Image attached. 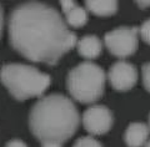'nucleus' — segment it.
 <instances>
[{
  "mask_svg": "<svg viewBox=\"0 0 150 147\" xmlns=\"http://www.w3.org/2000/svg\"><path fill=\"white\" fill-rule=\"evenodd\" d=\"M8 30L11 46L34 63L55 65L76 45V36L59 11L38 1L14 9Z\"/></svg>",
  "mask_w": 150,
  "mask_h": 147,
  "instance_id": "nucleus-1",
  "label": "nucleus"
},
{
  "mask_svg": "<svg viewBox=\"0 0 150 147\" xmlns=\"http://www.w3.org/2000/svg\"><path fill=\"white\" fill-rule=\"evenodd\" d=\"M79 121L80 117L74 102L62 94L41 97L29 115L30 130L40 142L56 141L63 143L75 134Z\"/></svg>",
  "mask_w": 150,
  "mask_h": 147,
  "instance_id": "nucleus-2",
  "label": "nucleus"
},
{
  "mask_svg": "<svg viewBox=\"0 0 150 147\" xmlns=\"http://www.w3.org/2000/svg\"><path fill=\"white\" fill-rule=\"evenodd\" d=\"M0 79L14 98L24 101L41 96L50 85V77L34 66L6 64L1 68Z\"/></svg>",
  "mask_w": 150,
  "mask_h": 147,
  "instance_id": "nucleus-3",
  "label": "nucleus"
},
{
  "mask_svg": "<svg viewBox=\"0 0 150 147\" xmlns=\"http://www.w3.org/2000/svg\"><path fill=\"white\" fill-rule=\"evenodd\" d=\"M68 91L81 103H93L103 96L105 72L99 65L81 63L70 71L67 79Z\"/></svg>",
  "mask_w": 150,
  "mask_h": 147,
  "instance_id": "nucleus-4",
  "label": "nucleus"
},
{
  "mask_svg": "<svg viewBox=\"0 0 150 147\" xmlns=\"http://www.w3.org/2000/svg\"><path fill=\"white\" fill-rule=\"evenodd\" d=\"M139 30L133 26H120L105 34L106 49L116 58H129L138 49Z\"/></svg>",
  "mask_w": 150,
  "mask_h": 147,
  "instance_id": "nucleus-5",
  "label": "nucleus"
},
{
  "mask_svg": "<svg viewBox=\"0 0 150 147\" xmlns=\"http://www.w3.org/2000/svg\"><path fill=\"white\" fill-rule=\"evenodd\" d=\"M112 113L108 107L93 105L83 115V125L90 135H104L112 126Z\"/></svg>",
  "mask_w": 150,
  "mask_h": 147,
  "instance_id": "nucleus-6",
  "label": "nucleus"
},
{
  "mask_svg": "<svg viewBox=\"0 0 150 147\" xmlns=\"http://www.w3.org/2000/svg\"><path fill=\"white\" fill-rule=\"evenodd\" d=\"M108 76L112 89H115L116 91H128L137 84L138 71L133 64L119 61L110 68Z\"/></svg>",
  "mask_w": 150,
  "mask_h": 147,
  "instance_id": "nucleus-7",
  "label": "nucleus"
},
{
  "mask_svg": "<svg viewBox=\"0 0 150 147\" xmlns=\"http://www.w3.org/2000/svg\"><path fill=\"white\" fill-rule=\"evenodd\" d=\"M150 136V127L143 122H133L124 134L125 143L129 147H142L146 145Z\"/></svg>",
  "mask_w": 150,
  "mask_h": 147,
  "instance_id": "nucleus-8",
  "label": "nucleus"
},
{
  "mask_svg": "<svg viewBox=\"0 0 150 147\" xmlns=\"http://www.w3.org/2000/svg\"><path fill=\"white\" fill-rule=\"evenodd\" d=\"M76 47H78V53L83 58L93 60V59H96L101 54L103 44L98 36L85 35L76 42Z\"/></svg>",
  "mask_w": 150,
  "mask_h": 147,
  "instance_id": "nucleus-9",
  "label": "nucleus"
},
{
  "mask_svg": "<svg viewBox=\"0 0 150 147\" xmlns=\"http://www.w3.org/2000/svg\"><path fill=\"white\" fill-rule=\"evenodd\" d=\"M85 6L98 16H110L118 10V3L112 0H88L85 1Z\"/></svg>",
  "mask_w": 150,
  "mask_h": 147,
  "instance_id": "nucleus-10",
  "label": "nucleus"
},
{
  "mask_svg": "<svg viewBox=\"0 0 150 147\" xmlns=\"http://www.w3.org/2000/svg\"><path fill=\"white\" fill-rule=\"evenodd\" d=\"M88 21V13L85 8L76 5L65 15V23L71 27H81Z\"/></svg>",
  "mask_w": 150,
  "mask_h": 147,
  "instance_id": "nucleus-11",
  "label": "nucleus"
},
{
  "mask_svg": "<svg viewBox=\"0 0 150 147\" xmlns=\"http://www.w3.org/2000/svg\"><path fill=\"white\" fill-rule=\"evenodd\" d=\"M73 147H103L98 140H95L91 136H85V137H80Z\"/></svg>",
  "mask_w": 150,
  "mask_h": 147,
  "instance_id": "nucleus-12",
  "label": "nucleus"
},
{
  "mask_svg": "<svg viewBox=\"0 0 150 147\" xmlns=\"http://www.w3.org/2000/svg\"><path fill=\"white\" fill-rule=\"evenodd\" d=\"M139 34H140V36H142V39L146 42V44L150 45V19L142 24Z\"/></svg>",
  "mask_w": 150,
  "mask_h": 147,
  "instance_id": "nucleus-13",
  "label": "nucleus"
},
{
  "mask_svg": "<svg viewBox=\"0 0 150 147\" xmlns=\"http://www.w3.org/2000/svg\"><path fill=\"white\" fill-rule=\"evenodd\" d=\"M142 75H143V84L146 91L150 92V63H146L143 65L142 69Z\"/></svg>",
  "mask_w": 150,
  "mask_h": 147,
  "instance_id": "nucleus-14",
  "label": "nucleus"
},
{
  "mask_svg": "<svg viewBox=\"0 0 150 147\" xmlns=\"http://www.w3.org/2000/svg\"><path fill=\"white\" fill-rule=\"evenodd\" d=\"M60 4H62V10L63 13L67 15V14L70 11V10H73V9L76 6V3L75 1H71V0H63V1H60Z\"/></svg>",
  "mask_w": 150,
  "mask_h": 147,
  "instance_id": "nucleus-15",
  "label": "nucleus"
},
{
  "mask_svg": "<svg viewBox=\"0 0 150 147\" xmlns=\"http://www.w3.org/2000/svg\"><path fill=\"white\" fill-rule=\"evenodd\" d=\"M5 147H28L25 142H23L21 140H11L9 141Z\"/></svg>",
  "mask_w": 150,
  "mask_h": 147,
  "instance_id": "nucleus-16",
  "label": "nucleus"
},
{
  "mask_svg": "<svg viewBox=\"0 0 150 147\" xmlns=\"http://www.w3.org/2000/svg\"><path fill=\"white\" fill-rule=\"evenodd\" d=\"M41 147H62V143L56 141H44L41 142Z\"/></svg>",
  "mask_w": 150,
  "mask_h": 147,
  "instance_id": "nucleus-17",
  "label": "nucleus"
},
{
  "mask_svg": "<svg viewBox=\"0 0 150 147\" xmlns=\"http://www.w3.org/2000/svg\"><path fill=\"white\" fill-rule=\"evenodd\" d=\"M3 27H4V14H3V8L0 5V37L3 34Z\"/></svg>",
  "mask_w": 150,
  "mask_h": 147,
  "instance_id": "nucleus-18",
  "label": "nucleus"
},
{
  "mask_svg": "<svg viewBox=\"0 0 150 147\" xmlns=\"http://www.w3.org/2000/svg\"><path fill=\"white\" fill-rule=\"evenodd\" d=\"M145 147H150V140L146 142V145H145Z\"/></svg>",
  "mask_w": 150,
  "mask_h": 147,
  "instance_id": "nucleus-19",
  "label": "nucleus"
},
{
  "mask_svg": "<svg viewBox=\"0 0 150 147\" xmlns=\"http://www.w3.org/2000/svg\"><path fill=\"white\" fill-rule=\"evenodd\" d=\"M149 127H150V115H149Z\"/></svg>",
  "mask_w": 150,
  "mask_h": 147,
  "instance_id": "nucleus-20",
  "label": "nucleus"
}]
</instances>
